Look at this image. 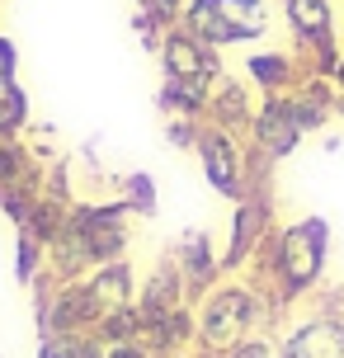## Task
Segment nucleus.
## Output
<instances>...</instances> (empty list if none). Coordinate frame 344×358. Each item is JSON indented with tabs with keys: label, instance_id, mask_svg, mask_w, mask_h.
I'll list each match as a JSON object with an SVG mask.
<instances>
[{
	"label": "nucleus",
	"instance_id": "nucleus-1",
	"mask_svg": "<svg viewBox=\"0 0 344 358\" xmlns=\"http://www.w3.org/2000/svg\"><path fill=\"white\" fill-rule=\"evenodd\" d=\"M194 311V349L203 354H227L250 335H269L278 311H273L245 278H222L203 292Z\"/></svg>",
	"mask_w": 344,
	"mask_h": 358
},
{
	"label": "nucleus",
	"instance_id": "nucleus-2",
	"mask_svg": "<svg viewBox=\"0 0 344 358\" xmlns=\"http://www.w3.org/2000/svg\"><path fill=\"white\" fill-rule=\"evenodd\" d=\"M269 231H278V227H273V194L269 189L245 194L231 208V236H227V250L217 255L222 278H241L245 264H250V255L259 250V241H264Z\"/></svg>",
	"mask_w": 344,
	"mask_h": 358
},
{
	"label": "nucleus",
	"instance_id": "nucleus-3",
	"mask_svg": "<svg viewBox=\"0 0 344 358\" xmlns=\"http://www.w3.org/2000/svg\"><path fill=\"white\" fill-rule=\"evenodd\" d=\"M199 161H203V175L208 184L217 189L222 198H231L241 203L245 198V156H250V146L245 137H236V132H222V127H199Z\"/></svg>",
	"mask_w": 344,
	"mask_h": 358
},
{
	"label": "nucleus",
	"instance_id": "nucleus-4",
	"mask_svg": "<svg viewBox=\"0 0 344 358\" xmlns=\"http://www.w3.org/2000/svg\"><path fill=\"white\" fill-rule=\"evenodd\" d=\"M245 142H250V151H259L264 161H288L292 151H297L302 127H297V118H292L288 94H264V99H259Z\"/></svg>",
	"mask_w": 344,
	"mask_h": 358
},
{
	"label": "nucleus",
	"instance_id": "nucleus-5",
	"mask_svg": "<svg viewBox=\"0 0 344 358\" xmlns=\"http://www.w3.org/2000/svg\"><path fill=\"white\" fill-rule=\"evenodd\" d=\"M161 71L170 76V80H217L222 71V57L217 48H208L203 38H194L184 24H175V29H165L161 38Z\"/></svg>",
	"mask_w": 344,
	"mask_h": 358
},
{
	"label": "nucleus",
	"instance_id": "nucleus-6",
	"mask_svg": "<svg viewBox=\"0 0 344 358\" xmlns=\"http://www.w3.org/2000/svg\"><path fill=\"white\" fill-rule=\"evenodd\" d=\"M278 358H344V321L340 316H307L278 344Z\"/></svg>",
	"mask_w": 344,
	"mask_h": 358
},
{
	"label": "nucleus",
	"instance_id": "nucleus-7",
	"mask_svg": "<svg viewBox=\"0 0 344 358\" xmlns=\"http://www.w3.org/2000/svg\"><path fill=\"white\" fill-rule=\"evenodd\" d=\"M255 108H259V104L250 99V85H245V80L217 76V80H213V94H208V108H203V123H208V127H222V132H236V137H245V132H250Z\"/></svg>",
	"mask_w": 344,
	"mask_h": 358
},
{
	"label": "nucleus",
	"instance_id": "nucleus-8",
	"mask_svg": "<svg viewBox=\"0 0 344 358\" xmlns=\"http://www.w3.org/2000/svg\"><path fill=\"white\" fill-rule=\"evenodd\" d=\"M175 264H180V278H184V292H189V306L199 302V297H203L213 283H222V268H217L213 236H208V231L180 236V245H175Z\"/></svg>",
	"mask_w": 344,
	"mask_h": 358
},
{
	"label": "nucleus",
	"instance_id": "nucleus-9",
	"mask_svg": "<svg viewBox=\"0 0 344 358\" xmlns=\"http://www.w3.org/2000/svg\"><path fill=\"white\" fill-rule=\"evenodd\" d=\"M85 287H90L94 306H99V321L109 316V311H118V306H132L137 302V273H132V264L123 259H109V264H99L85 278Z\"/></svg>",
	"mask_w": 344,
	"mask_h": 358
},
{
	"label": "nucleus",
	"instance_id": "nucleus-10",
	"mask_svg": "<svg viewBox=\"0 0 344 358\" xmlns=\"http://www.w3.org/2000/svg\"><path fill=\"white\" fill-rule=\"evenodd\" d=\"M175 306H189V292H184L175 255H165L161 264L146 273V283L137 287V316H156V311H175Z\"/></svg>",
	"mask_w": 344,
	"mask_h": 358
},
{
	"label": "nucleus",
	"instance_id": "nucleus-11",
	"mask_svg": "<svg viewBox=\"0 0 344 358\" xmlns=\"http://www.w3.org/2000/svg\"><path fill=\"white\" fill-rule=\"evenodd\" d=\"M245 76H250L255 90H264V94H288V90H297L307 80L297 52H250L245 57Z\"/></svg>",
	"mask_w": 344,
	"mask_h": 358
},
{
	"label": "nucleus",
	"instance_id": "nucleus-12",
	"mask_svg": "<svg viewBox=\"0 0 344 358\" xmlns=\"http://www.w3.org/2000/svg\"><path fill=\"white\" fill-rule=\"evenodd\" d=\"M283 15H288V29H292V48L335 43V10H330V0H283Z\"/></svg>",
	"mask_w": 344,
	"mask_h": 358
},
{
	"label": "nucleus",
	"instance_id": "nucleus-13",
	"mask_svg": "<svg viewBox=\"0 0 344 358\" xmlns=\"http://www.w3.org/2000/svg\"><path fill=\"white\" fill-rule=\"evenodd\" d=\"M208 94H213V80H170L165 76L161 90H156V108L165 118H199L203 123Z\"/></svg>",
	"mask_w": 344,
	"mask_h": 358
},
{
	"label": "nucleus",
	"instance_id": "nucleus-14",
	"mask_svg": "<svg viewBox=\"0 0 344 358\" xmlns=\"http://www.w3.org/2000/svg\"><path fill=\"white\" fill-rule=\"evenodd\" d=\"M222 19L231 24L236 43H255V38L269 34V15H264V0H217Z\"/></svg>",
	"mask_w": 344,
	"mask_h": 358
},
{
	"label": "nucleus",
	"instance_id": "nucleus-15",
	"mask_svg": "<svg viewBox=\"0 0 344 358\" xmlns=\"http://www.w3.org/2000/svg\"><path fill=\"white\" fill-rule=\"evenodd\" d=\"M29 127V94L19 80H0V142H15Z\"/></svg>",
	"mask_w": 344,
	"mask_h": 358
},
{
	"label": "nucleus",
	"instance_id": "nucleus-16",
	"mask_svg": "<svg viewBox=\"0 0 344 358\" xmlns=\"http://www.w3.org/2000/svg\"><path fill=\"white\" fill-rule=\"evenodd\" d=\"M118 198L127 203L132 217H156V179L142 175V170H132V175L118 179Z\"/></svg>",
	"mask_w": 344,
	"mask_h": 358
},
{
	"label": "nucleus",
	"instance_id": "nucleus-17",
	"mask_svg": "<svg viewBox=\"0 0 344 358\" xmlns=\"http://www.w3.org/2000/svg\"><path fill=\"white\" fill-rule=\"evenodd\" d=\"M48 268V245L38 241V236H29V231H19L15 236V278L24 287H34V278Z\"/></svg>",
	"mask_w": 344,
	"mask_h": 358
},
{
	"label": "nucleus",
	"instance_id": "nucleus-18",
	"mask_svg": "<svg viewBox=\"0 0 344 358\" xmlns=\"http://www.w3.org/2000/svg\"><path fill=\"white\" fill-rule=\"evenodd\" d=\"M80 358H151V354L137 340H104L99 330H90L80 344Z\"/></svg>",
	"mask_w": 344,
	"mask_h": 358
},
{
	"label": "nucleus",
	"instance_id": "nucleus-19",
	"mask_svg": "<svg viewBox=\"0 0 344 358\" xmlns=\"http://www.w3.org/2000/svg\"><path fill=\"white\" fill-rule=\"evenodd\" d=\"M85 335H43L38 340V358H80Z\"/></svg>",
	"mask_w": 344,
	"mask_h": 358
},
{
	"label": "nucleus",
	"instance_id": "nucleus-20",
	"mask_svg": "<svg viewBox=\"0 0 344 358\" xmlns=\"http://www.w3.org/2000/svg\"><path fill=\"white\" fill-rule=\"evenodd\" d=\"M199 118H165V142L180 146V151H194L199 146Z\"/></svg>",
	"mask_w": 344,
	"mask_h": 358
},
{
	"label": "nucleus",
	"instance_id": "nucleus-21",
	"mask_svg": "<svg viewBox=\"0 0 344 358\" xmlns=\"http://www.w3.org/2000/svg\"><path fill=\"white\" fill-rule=\"evenodd\" d=\"M222 358H273V344H269V335H250V340H241L236 349H227Z\"/></svg>",
	"mask_w": 344,
	"mask_h": 358
},
{
	"label": "nucleus",
	"instance_id": "nucleus-22",
	"mask_svg": "<svg viewBox=\"0 0 344 358\" xmlns=\"http://www.w3.org/2000/svg\"><path fill=\"white\" fill-rule=\"evenodd\" d=\"M19 76V48L0 34V80H15Z\"/></svg>",
	"mask_w": 344,
	"mask_h": 358
},
{
	"label": "nucleus",
	"instance_id": "nucleus-23",
	"mask_svg": "<svg viewBox=\"0 0 344 358\" xmlns=\"http://www.w3.org/2000/svg\"><path fill=\"white\" fill-rule=\"evenodd\" d=\"M330 85L344 94V52H340V62H335V76H330Z\"/></svg>",
	"mask_w": 344,
	"mask_h": 358
},
{
	"label": "nucleus",
	"instance_id": "nucleus-24",
	"mask_svg": "<svg viewBox=\"0 0 344 358\" xmlns=\"http://www.w3.org/2000/svg\"><path fill=\"white\" fill-rule=\"evenodd\" d=\"M137 5H142V10H146V0H137Z\"/></svg>",
	"mask_w": 344,
	"mask_h": 358
}]
</instances>
